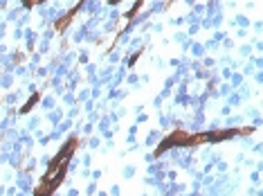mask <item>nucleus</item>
<instances>
[{"label": "nucleus", "mask_w": 263, "mask_h": 196, "mask_svg": "<svg viewBox=\"0 0 263 196\" xmlns=\"http://www.w3.org/2000/svg\"><path fill=\"white\" fill-rule=\"evenodd\" d=\"M74 151H77V140H70V142H65L63 147H61V151H58L56 156L52 158V162H50L48 174H45V176H54V174H58V172H65V169H68L70 158L74 156Z\"/></svg>", "instance_id": "obj_1"}, {"label": "nucleus", "mask_w": 263, "mask_h": 196, "mask_svg": "<svg viewBox=\"0 0 263 196\" xmlns=\"http://www.w3.org/2000/svg\"><path fill=\"white\" fill-rule=\"evenodd\" d=\"M34 196H43V194H36V192H34Z\"/></svg>", "instance_id": "obj_4"}, {"label": "nucleus", "mask_w": 263, "mask_h": 196, "mask_svg": "<svg viewBox=\"0 0 263 196\" xmlns=\"http://www.w3.org/2000/svg\"><path fill=\"white\" fill-rule=\"evenodd\" d=\"M43 0H23V5L25 7H34V5H41Z\"/></svg>", "instance_id": "obj_3"}, {"label": "nucleus", "mask_w": 263, "mask_h": 196, "mask_svg": "<svg viewBox=\"0 0 263 196\" xmlns=\"http://www.w3.org/2000/svg\"><path fill=\"white\" fill-rule=\"evenodd\" d=\"M36 102H39V95H34V97L29 99V102H27V104H25V106H23V111H20V113H27V111H29V108H32V106H34Z\"/></svg>", "instance_id": "obj_2"}, {"label": "nucleus", "mask_w": 263, "mask_h": 196, "mask_svg": "<svg viewBox=\"0 0 263 196\" xmlns=\"http://www.w3.org/2000/svg\"><path fill=\"white\" fill-rule=\"evenodd\" d=\"M108 2H117V0H108Z\"/></svg>", "instance_id": "obj_5"}]
</instances>
